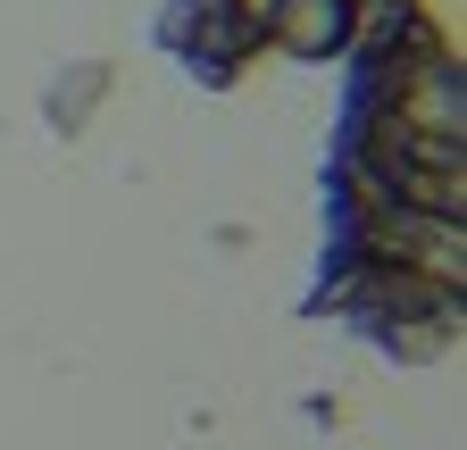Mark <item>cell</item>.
<instances>
[{
    "instance_id": "obj_1",
    "label": "cell",
    "mask_w": 467,
    "mask_h": 450,
    "mask_svg": "<svg viewBox=\"0 0 467 450\" xmlns=\"http://www.w3.org/2000/svg\"><path fill=\"white\" fill-rule=\"evenodd\" d=\"M301 317L400 367L451 359L467 333V84L434 0H368L342 50Z\"/></svg>"
},
{
    "instance_id": "obj_2",
    "label": "cell",
    "mask_w": 467,
    "mask_h": 450,
    "mask_svg": "<svg viewBox=\"0 0 467 450\" xmlns=\"http://www.w3.org/2000/svg\"><path fill=\"white\" fill-rule=\"evenodd\" d=\"M150 42H159V59H175L201 92H243L251 67L267 59L259 0H159Z\"/></svg>"
},
{
    "instance_id": "obj_3",
    "label": "cell",
    "mask_w": 467,
    "mask_h": 450,
    "mask_svg": "<svg viewBox=\"0 0 467 450\" xmlns=\"http://www.w3.org/2000/svg\"><path fill=\"white\" fill-rule=\"evenodd\" d=\"M359 17L368 0H259V42L301 67H342V50L359 42Z\"/></svg>"
},
{
    "instance_id": "obj_4",
    "label": "cell",
    "mask_w": 467,
    "mask_h": 450,
    "mask_svg": "<svg viewBox=\"0 0 467 450\" xmlns=\"http://www.w3.org/2000/svg\"><path fill=\"white\" fill-rule=\"evenodd\" d=\"M109 84H117V67H109V59H76V67H58V84L42 92L50 134H58V142H84V134H92V108L109 100Z\"/></svg>"
}]
</instances>
